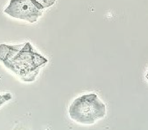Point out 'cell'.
<instances>
[{
    "label": "cell",
    "instance_id": "277c9868",
    "mask_svg": "<svg viewBox=\"0 0 148 130\" xmlns=\"http://www.w3.org/2000/svg\"><path fill=\"white\" fill-rule=\"evenodd\" d=\"M38 4H40L43 9L49 8V7H51L52 5L54 4L56 0H36Z\"/></svg>",
    "mask_w": 148,
    "mask_h": 130
},
{
    "label": "cell",
    "instance_id": "3957f363",
    "mask_svg": "<svg viewBox=\"0 0 148 130\" xmlns=\"http://www.w3.org/2000/svg\"><path fill=\"white\" fill-rule=\"evenodd\" d=\"M43 10L36 0H10L4 12L13 18L34 23L42 15Z\"/></svg>",
    "mask_w": 148,
    "mask_h": 130
},
{
    "label": "cell",
    "instance_id": "7a4b0ae2",
    "mask_svg": "<svg viewBox=\"0 0 148 130\" xmlns=\"http://www.w3.org/2000/svg\"><path fill=\"white\" fill-rule=\"evenodd\" d=\"M106 114V105L95 93L85 94L78 97L69 108L71 119L79 124H92L103 118Z\"/></svg>",
    "mask_w": 148,
    "mask_h": 130
},
{
    "label": "cell",
    "instance_id": "6da1fadb",
    "mask_svg": "<svg viewBox=\"0 0 148 130\" xmlns=\"http://www.w3.org/2000/svg\"><path fill=\"white\" fill-rule=\"evenodd\" d=\"M0 62L26 82L36 80L48 59L36 52L30 42L20 45L0 44Z\"/></svg>",
    "mask_w": 148,
    "mask_h": 130
},
{
    "label": "cell",
    "instance_id": "8992f818",
    "mask_svg": "<svg viewBox=\"0 0 148 130\" xmlns=\"http://www.w3.org/2000/svg\"><path fill=\"white\" fill-rule=\"evenodd\" d=\"M146 79H147V80H148V72H147V75H146Z\"/></svg>",
    "mask_w": 148,
    "mask_h": 130
},
{
    "label": "cell",
    "instance_id": "5b68a950",
    "mask_svg": "<svg viewBox=\"0 0 148 130\" xmlns=\"http://www.w3.org/2000/svg\"><path fill=\"white\" fill-rule=\"evenodd\" d=\"M12 95L9 92L5 94H0V107L4 104L5 103H7V101H10L12 99Z\"/></svg>",
    "mask_w": 148,
    "mask_h": 130
}]
</instances>
